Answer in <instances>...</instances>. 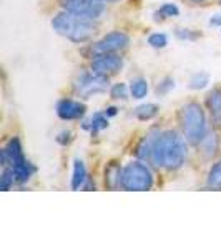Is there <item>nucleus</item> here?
I'll return each instance as SVG.
<instances>
[{
    "instance_id": "f257e3e1",
    "label": "nucleus",
    "mask_w": 221,
    "mask_h": 250,
    "mask_svg": "<svg viewBox=\"0 0 221 250\" xmlns=\"http://www.w3.org/2000/svg\"><path fill=\"white\" fill-rule=\"evenodd\" d=\"M186 152V142H184L183 137H180L178 132L165 130L155 137L150 162L155 167L176 170L184 164Z\"/></svg>"
},
{
    "instance_id": "f03ea898",
    "label": "nucleus",
    "mask_w": 221,
    "mask_h": 250,
    "mask_svg": "<svg viewBox=\"0 0 221 250\" xmlns=\"http://www.w3.org/2000/svg\"><path fill=\"white\" fill-rule=\"evenodd\" d=\"M52 27H54V30L57 34L63 35V37H67L75 43L85 42V40L92 39L96 30L93 25V20L70 14L67 10L55 15L54 20H52Z\"/></svg>"
},
{
    "instance_id": "7ed1b4c3",
    "label": "nucleus",
    "mask_w": 221,
    "mask_h": 250,
    "mask_svg": "<svg viewBox=\"0 0 221 250\" xmlns=\"http://www.w3.org/2000/svg\"><path fill=\"white\" fill-rule=\"evenodd\" d=\"M180 124H182V130L184 139L193 145L202 144V140L206 135V117L200 104L188 102L183 105L180 112Z\"/></svg>"
},
{
    "instance_id": "20e7f679",
    "label": "nucleus",
    "mask_w": 221,
    "mask_h": 250,
    "mask_svg": "<svg viewBox=\"0 0 221 250\" xmlns=\"http://www.w3.org/2000/svg\"><path fill=\"white\" fill-rule=\"evenodd\" d=\"M153 187V173L142 162H130L125 165L122 173V188L143 192Z\"/></svg>"
},
{
    "instance_id": "39448f33",
    "label": "nucleus",
    "mask_w": 221,
    "mask_h": 250,
    "mask_svg": "<svg viewBox=\"0 0 221 250\" xmlns=\"http://www.w3.org/2000/svg\"><path fill=\"white\" fill-rule=\"evenodd\" d=\"M74 88L80 97H85V99L100 94V92H105L108 88V75L96 74V72H85L77 77Z\"/></svg>"
},
{
    "instance_id": "423d86ee",
    "label": "nucleus",
    "mask_w": 221,
    "mask_h": 250,
    "mask_svg": "<svg viewBox=\"0 0 221 250\" xmlns=\"http://www.w3.org/2000/svg\"><path fill=\"white\" fill-rule=\"evenodd\" d=\"M60 5L70 14L90 20L100 19L105 12V5L100 0H60Z\"/></svg>"
},
{
    "instance_id": "0eeeda50",
    "label": "nucleus",
    "mask_w": 221,
    "mask_h": 250,
    "mask_svg": "<svg viewBox=\"0 0 221 250\" xmlns=\"http://www.w3.org/2000/svg\"><path fill=\"white\" fill-rule=\"evenodd\" d=\"M128 43H130V39H128L127 34H123V32H111V34H107L100 42H96L95 50L98 54H115V52L127 48Z\"/></svg>"
},
{
    "instance_id": "6e6552de",
    "label": "nucleus",
    "mask_w": 221,
    "mask_h": 250,
    "mask_svg": "<svg viewBox=\"0 0 221 250\" xmlns=\"http://www.w3.org/2000/svg\"><path fill=\"white\" fill-rule=\"evenodd\" d=\"M123 67L122 57L115 54H98L92 60V70L102 75H113Z\"/></svg>"
},
{
    "instance_id": "1a4fd4ad",
    "label": "nucleus",
    "mask_w": 221,
    "mask_h": 250,
    "mask_svg": "<svg viewBox=\"0 0 221 250\" xmlns=\"http://www.w3.org/2000/svg\"><path fill=\"white\" fill-rule=\"evenodd\" d=\"M85 112H87L85 104L78 102V100L63 99L57 104V114L63 120H77L80 117L85 115Z\"/></svg>"
},
{
    "instance_id": "9d476101",
    "label": "nucleus",
    "mask_w": 221,
    "mask_h": 250,
    "mask_svg": "<svg viewBox=\"0 0 221 250\" xmlns=\"http://www.w3.org/2000/svg\"><path fill=\"white\" fill-rule=\"evenodd\" d=\"M122 167L118 162H108L105 167V185L110 190H116L122 187Z\"/></svg>"
},
{
    "instance_id": "9b49d317",
    "label": "nucleus",
    "mask_w": 221,
    "mask_h": 250,
    "mask_svg": "<svg viewBox=\"0 0 221 250\" xmlns=\"http://www.w3.org/2000/svg\"><path fill=\"white\" fill-rule=\"evenodd\" d=\"M12 170L15 173V180H17L18 184H23L27 182V180L32 177V173L35 172V167L32 165L29 160H22V162H18L17 165H14V167H10Z\"/></svg>"
},
{
    "instance_id": "f8f14e48",
    "label": "nucleus",
    "mask_w": 221,
    "mask_h": 250,
    "mask_svg": "<svg viewBox=\"0 0 221 250\" xmlns=\"http://www.w3.org/2000/svg\"><path fill=\"white\" fill-rule=\"evenodd\" d=\"M87 182V170L85 165L80 159H75L74 162V175H72V188L78 190L80 187H83Z\"/></svg>"
},
{
    "instance_id": "ddd939ff",
    "label": "nucleus",
    "mask_w": 221,
    "mask_h": 250,
    "mask_svg": "<svg viewBox=\"0 0 221 250\" xmlns=\"http://www.w3.org/2000/svg\"><path fill=\"white\" fill-rule=\"evenodd\" d=\"M206 105L215 119H221V88H215L206 99Z\"/></svg>"
},
{
    "instance_id": "4468645a",
    "label": "nucleus",
    "mask_w": 221,
    "mask_h": 250,
    "mask_svg": "<svg viewBox=\"0 0 221 250\" xmlns=\"http://www.w3.org/2000/svg\"><path fill=\"white\" fill-rule=\"evenodd\" d=\"M108 127V119H107V114H95L92 117L90 120H88L87 124H83V128H88V130L92 132V134H98L100 130H103V128Z\"/></svg>"
},
{
    "instance_id": "2eb2a0df",
    "label": "nucleus",
    "mask_w": 221,
    "mask_h": 250,
    "mask_svg": "<svg viewBox=\"0 0 221 250\" xmlns=\"http://www.w3.org/2000/svg\"><path fill=\"white\" fill-rule=\"evenodd\" d=\"M202 147H203V152L206 157H211L218 152V147H220V140H218V135L215 132L211 134H206L204 139L202 140Z\"/></svg>"
},
{
    "instance_id": "dca6fc26",
    "label": "nucleus",
    "mask_w": 221,
    "mask_h": 250,
    "mask_svg": "<svg viewBox=\"0 0 221 250\" xmlns=\"http://www.w3.org/2000/svg\"><path fill=\"white\" fill-rule=\"evenodd\" d=\"M158 134H150L147 135L145 139L140 142L138 145V150H136V154H138V157L142 160H150L151 157V148H153V142H155V137Z\"/></svg>"
},
{
    "instance_id": "f3484780",
    "label": "nucleus",
    "mask_w": 221,
    "mask_h": 250,
    "mask_svg": "<svg viewBox=\"0 0 221 250\" xmlns=\"http://www.w3.org/2000/svg\"><path fill=\"white\" fill-rule=\"evenodd\" d=\"M158 105H155V104H143V105H140L138 108L135 110V115L136 119L140 120H151L153 117L158 115Z\"/></svg>"
},
{
    "instance_id": "a211bd4d",
    "label": "nucleus",
    "mask_w": 221,
    "mask_h": 250,
    "mask_svg": "<svg viewBox=\"0 0 221 250\" xmlns=\"http://www.w3.org/2000/svg\"><path fill=\"white\" fill-rule=\"evenodd\" d=\"M130 94L133 99H143L148 94V82L145 79H136L130 85Z\"/></svg>"
},
{
    "instance_id": "6ab92c4d",
    "label": "nucleus",
    "mask_w": 221,
    "mask_h": 250,
    "mask_svg": "<svg viewBox=\"0 0 221 250\" xmlns=\"http://www.w3.org/2000/svg\"><path fill=\"white\" fill-rule=\"evenodd\" d=\"M208 187L221 188V160L213 165L210 173H208Z\"/></svg>"
},
{
    "instance_id": "aec40b11",
    "label": "nucleus",
    "mask_w": 221,
    "mask_h": 250,
    "mask_svg": "<svg viewBox=\"0 0 221 250\" xmlns=\"http://www.w3.org/2000/svg\"><path fill=\"white\" fill-rule=\"evenodd\" d=\"M210 83V75L208 74H203V72H200V74H195L190 80V87L193 90H202Z\"/></svg>"
},
{
    "instance_id": "412c9836",
    "label": "nucleus",
    "mask_w": 221,
    "mask_h": 250,
    "mask_svg": "<svg viewBox=\"0 0 221 250\" xmlns=\"http://www.w3.org/2000/svg\"><path fill=\"white\" fill-rule=\"evenodd\" d=\"M14 182H17V180H15L14 170H12L10 167H5V168H3V172H2V184H0V188H2L3 192H7L12 185H14Z\"/></svg>"
},
{
    "instance_id": "4be33fe9",
    "label": "nucleus",
    "mask_w": 221,
    "mask_h": 250,
    "mask_svg": "<svg viewBox=\"0 0 221 250\" xmlns=\"http://www.w3.org/2000/svg\"><path fill=\"white\" fill-rule=\"evenodd\" d=\"M148 43L153 48H165L168 43V37L165 34H151L148 37Z\"/></svg>"
},
{
    "instance_id": "5701e85b",
    "label": "nucleus",
    "mask_w": 221,
    "mask_h": 250,
    "mask_svg": "<svg viewBox=\"0 0 221 250\" xmlns=\"http://www.w3.org/2000/svg\"><path fill=\"white\" fill-rule=\"evenodd\" d=\"M178 14H180V10H178V7H176L175 3H165V5L158 12H155V17H156V15H162V19H165V17H176Z\"/></svg>"
},
{
    "instance_id": "b1692460",
    "label": "nucleus",
    "mask_w": 221,
    "mask_h": 250,
    "mask_svg": "<svg viewBox=\"0 0 221 250\" xmlns=\"http://www.w3.org/2000/svg\"><path fill=\"white\" fill-rule=\"evenodd\" d=\"M110 95L113 99H127L128 97V90H127V85L125 83H115L110 90Z\"/></svg>"
},
{
    "instance_id": "393cba45",
    "label": "nucleus",
    "mask_w": 221,
    "mask_h": 250,
    "mask_svg": "<svg viewBox=\"0 0 221 250\" xmlns=\"http://www.w3.org/2000/svg\"><path fill=\"white\" fill-rule=\"evenodd\" d=\"M173 87H175V80L166 77V79H163V82L160 83L158 87H156V92H158L160 95H163V94H168Z\"/></svg>"
},
{
    "instance_id": "a878e982",
    "label": "nucleus",
    "mask_w": 221,
    "mask_h": 250,
    "mask_svg": "<svg viewBox=\"0 0 221 250\" xmlns=\"http://www.w3.org/2000/svg\"><path fill=\"white\" fill-rule=\"evenodd\" d=\"M176 35H178L180 39H183V40H195V39H198V34H196V32H191V30H188V29H178V30H176Z\"/></svg>"
},
{
    "instance_id": "bb28decb",
    "label": "nucleus",
    "mask_w": 221,
    "mask_h": 250,
    "mask_svg": "<svg viewBox=\"0 0 221 250\" xmlns=\"http://www.w3.org/2000/svg\"><path fill=\"white\" fill-rule=\"evenodd\" d=\"M210 23H211V25H220L221 27V14L213 15V17L210 19Z\"/></svg>"
},
{
    "instance_id": "cd10ccee",
    "label": "nucleus",
    "mask_w": 221,
    "mask_h": 250,
    "mask_svg": "<svg viewBox=\"0 0 221 250\" xmlns=\"http://www.w3.org/2000/svg\"><path fill=\"white\" fill-rule=\"evenodd\" d=\"M107 115H115L116 114V108L115 107H110V108H107V112H105Z\"/></svg>"
},
{
    "instance_id": "c85d7f7f",
    "label": "nucleus",
    "mask_w": 221,
    "mask_h": 250,
    "mask_svg": "<svg viewBox=\"0 0 221 250\" xmlns=\"http://www.w3.org/2000/svg\"><path fill=\"white\" fill-rule=\"evenodd\" d=\"M100 2H115V0H100Z\"/></svg>"
},
{
    "instance_id": "c756f323",
    "label": "nucleus",
    "mask_w": 221,
    "mask_h": 250,
    "mask_svg": "<svg viewBox=\"0 0 221 250\" xmlns=\"http://www.w3.org/2000/svg\"><path fill=\"white\" fill-rule=\"evenodd\" d=\"M193 2H203V0H193Z\"/></svg>"
},
{
    "instance_id": "7c9ffc66",
    "label": "nucleus",
    "mask_w": 221,
    "mask_h": 250,
    "mask_svg": "<svg viewBox=\"0 0 221 250\" xmlns=\"http://www.w3.org/2000/svg\"><path fill=\"white\" fill-rule=\"evenodd\" d=\"M220 3H221V0H220Z\"/></svg>"
}]
</instances>
